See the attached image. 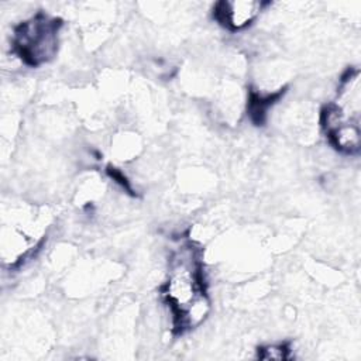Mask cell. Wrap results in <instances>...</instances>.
<instances>
[{
	"mask_svg": "<svg viewBox=\"0 0 361 361\" xmlns=\"http://www.w3.org/2000/svg\"><path fill=\"white\" fill-rule=\"evenodd\" d=\"M164 295L179 329L193 327L204 319L209 302L204 292L203 271L190 245L179 248L169 261Z\"/></svg>",
	"mask_w": 361,
	"mask_h": 361,
	"instance_id": "1",
	"label": "cell"
},
{
	"mask_svg": "<svg viewBox=\"0 0 361 361\" xmlns=\"http://www.w3.org/2000/svg\"><path fill=\"white\" fill-rule=\"evenodd\" d=\"M360 73L348 72L343 79L337 99L326 106L322 123L330 142L341 152L360 149Z\"/></svg>",
	"mask_w": 361,
	"mask_h": 361,
	"instance_id": "2",
	"label": "cell"
},
{
	"mask_svg": "<svg viewBox=\"0 0 361 361\" xmlns=\"http://www.w3.org/2000/svg\"><path fill=\"white\" fill-rule=\"evenodd\" d=\"M61 21L44 14H37L24 21L14 32V51L31 66L51 61L58 49Z\"/></svg>",
	"mask_w": 361,
	"mask_h": 361,
	"instance_id": "3",
	"label": "cell"
},
{
	"mask_svg": "<svg viewBox=\"0 0 361 361\" xmlns=\"http://www.w3.org/2000/svg\"><path fill=\"white\" fill-rule=\"evenodd\" d=\"M262 4L254 0L220 1L214 8V16L220 24L231 31L248 27L259 14Z\"/></svg>",
	"mask_w": 361,
	"mask_h": 361,
	"instance_id": "4",
	"label": "cell"
}]
</instances>
